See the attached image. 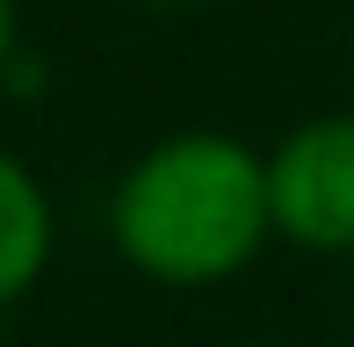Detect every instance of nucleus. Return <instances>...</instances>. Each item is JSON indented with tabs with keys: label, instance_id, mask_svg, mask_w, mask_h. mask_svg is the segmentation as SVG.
<instances>
[{
	"label": "nucleus",
	"instance_id": "nucleus-1",
	"mask_svg": "<svg viewBox=\"0 0 354 347\" xmlns=\"http://www.w3.org/2000/svg\"><path fill=\"white\" fill-rule=\"evenodd\" d=\"M109 246L159 290H217L275 246L268 152L232 131H174L109 188Z\"/></svg>",
	"mask_w": 354,
	"mask_h": 347
},
{
	"label": "nucleus",
	"instance_id": "nucleus-2",
	"mask_svg": "<svg viewBox=\"0 0 354 347\" xmlns=\"http://www.w3.org/2000/svg\"><path fill=\"white\" fill-rule=\"evenodd\" d=\"M268 210L297 254H354V109H318L268 145Z\"/></svg>",
	"mask_w": 354,
	"mask_h": 347
},
{
	"label": "nucleus",
	"instance_id": "nucleus-3",
	"mask_svg": "<svg viewBox=\"0 0 354 347\" xmlns=\"http://www.w3.org/2000/svg\"><path fill=\"white\" fill-rule=\"evenodd\" d=\"M58 261V210L44 174L0 138V311L22 304Z\"/></svg>",
	"mask_w": 354,
	"mask_h": 347
},
{
	"label": "nucleus",
	"instance_id": "nucleus-4",
	"mask_svg": "<svg viewBox=\"0 0 354 347\" xmlns=\"http://www.w3.org/2000/svg\"><path fill=\"white\" fill-rule=\"evenodd\" d=\"M15 58H22V8L0 0V80L15 73Z\"/></svg>",
	"mask_w": 354,
	"mask_h": 347
},
{
	"label": "nucleus",
	"instance_id": "nucleus-5",
	"mask_svg": "<svg viewBox=\"0 0 354 347\" xmlns=\"http://www.w3.org/2000/svg\"><path fill=\"white\" fill-rule=\"evenodd\" d=\"M131 8H145V15H181V8H203V0H131Z\"/></svg>",
	"mask_w": 354,
	"mask_h": 347
},
{
	"label": "nucleus",
	"instance_id": "nucleus-6",
	"mask_svg": "<svg viewBox=\"0 0 354 347\" xmlns=\"http://www.w3.org/2000/svg\"><path fill=\"white\" fill-rule=\"evenodd\" d=\"M232 347H289V340H232Z\"/></svg>",
	"mask_w": 354,
	"mask_h": 347
},
{
	"label": "nucleus",
	"instance_id": "nucleus-7",
	"mask_svg": "<svg viewBox=\"0 0 354 347\" xmlns=\"http://www.w3.org/2000/svg\"><path fill=\"white\" fill-rule=\"evenodd\" d=\"M347 73H354V29H347Z\"/></svg>",
	"mask_w": 354,
	"mask_h": 347
}]
</instances>
